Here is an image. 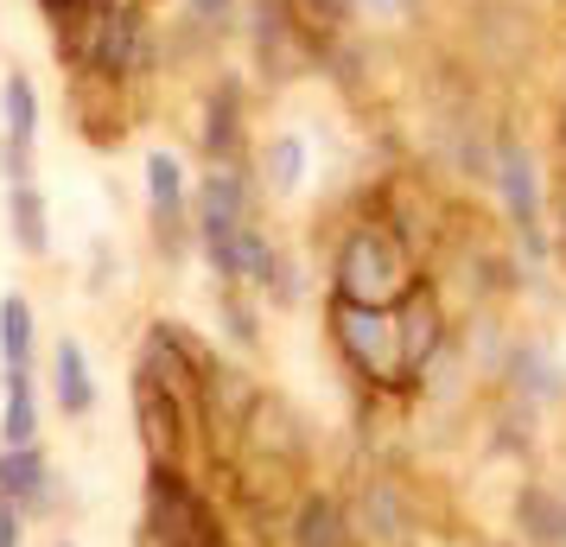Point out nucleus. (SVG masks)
Wrapping results in <instances>:
<instances>
[{"instance_id":"1","label":"nucleus","mask_w":566,"mask_h":547,"mask_svg":"<svg viewBox=\"0 0 566 547\" xmlns=\"http://www.w3.org/2000/svg\"><path fill=\"white\" fill-rule=\"evenodd\" d=\"M413 287V255L408 242L382 223H350L344 242L332 255V293L337 299H357V306H382L395 313Z\"/></svg>"},{"instance_id":"2","label":"nucleus","mask_w":566,"mask_h":547,"mask_svg":"<svg viewBox=\"0 0 566 547\" xmlns=\"http://www.w3.org/2000/svg\"><path fill=\"white\" fill-rule=\"evenodd\" d=\"M140 547H235L210 496L191 484L185 465H147V509H140Z\"/></svg>"},{"instance_id":"3","label":"nucleus","mask_w":566,"mask_h":547,"mask_svg":"<svg viewBox=\"0 0 566 547\" xmlns=\"http://www.w3.org/2000/svg\"><path fill=\"white\" fill-rule=\"evenodd\" d=\"M242 45H249L261 90H286V83L312 77L325 64V39L293 13V0H249L242 7Z\"/></svg>"},{"instance_id":"4","label":"nucleus","mask_w":566,"mask_h":547,"mask_svg":"<svg viewBox=\"0 0 566 547\" xmlns=\"http://www.w3.org/2000/svg\"><path fill=\"white\" fill-rule=\"evenodd\" d=\"M332 344L344 350V364L357 369L369 389H401L408 382L401 332H395V313H382V306H357V299L332 293Z\"/></svg>"},{"instance_id":"5","label":"nucleus","mask_w":566,"mask_h":547,"mask_svg":"<svg viewBox=\"0 0 566 547\" xmlns=\"http://www.w3.org/2000/svg\"><path fill=\"white\" fill-rule=\"evenodd\" d=\"M128 401H134V433H140V445H147V465H185V452H191V440H198L205 420L191 414L147 364H134Z\"/></svg>"},{"instance_id":"6","label":"nucleus","mask_w":566,"mask_h":547,"mask_svg":"<svg viewBox=\"0 0 566 547\" xmlns=\"http://www.w3.org/2000/svg\"><path fill=\"white\" fill-rule=\"evenodd\" d=\"M140 179H147V223H154L159 255L185 261L191 242H198V230H191V172H185V159L154 147V154L140 159Z\"/></svg>"},{"instance_id":"7","label":"nucleus","mask_w":566,"mask_h":547,"mask_svg":"<svg viewBox=\"0 0 566 547\" xmlns=\"http://www.w3.org/2000/svg\"><path fill=\"white\" fill-rule=\"evenodd\" d=\"M490 179H496V198H503V210H510V230H515V242H522V255L547 261V230H541V172H535V154H528L510 128L496 134V166H490Z\"/></svg>"},{"instance_id":"8","label":"nucleus","mask_w":566,"mask_h":547,"mask_svg":"<svg viewBox=\"0 0 566 547\" xmlns=\"http://www.w3.org/2000/svg\"><path fill=\"white\" fill-rule=\"evenodd\" d=\"M0 503H13L27 522L57 516L64 503V477L45 459V445H0Z\"/></svg>"},{"instance_id":"9","label":"nucleus","mask_w":566,"mask_h":547,"mask_svg":"<svg viewBox=\"0 0 566 547\" xmlns=\"http://www.w3.org/2000/svg\"><path fill=\"white\" fill-rule=\"evenodd\" d=\"M198 154H205V166H242L249 159V90H242V77H217L205 90Z\"/></svg>"},{"instance_id":"10","label":"nucleus","mask_w":566,"mask_h":547,"mask_svg":"<svg viewBox=\"0 0 566 547\" xmlns=\"http://www.w3.org/2000/svg\"><path fill=\"white\" fill-rule=\"evenodd\" d=\"M286 547H363L350 503L332 491H306L286 509Z\"/></svg>"},{"instance_id":"11","label":"nucleus","mask_w":566,"mask_h":547,"mask_svg":"<svg viewBox=\"0 0 566 547\" xmlns=\"http://www.w3.org/2000/svg\"><path fill=\"white\" fill-rule=\"evenodd\" d=\"M395 332H401V357H408V382L420 376V369L433 364V350L452 332H446V313H439V293H433V281H413L408 287V299L395 306Z\"/></svg>"},{"instance_id":"12","label":"nucleus","mask_w":566,"mask_h":547,"mask_svg":"<svg viewBox=\"0 0 566 547\" xmlns=\"http://www.w3.org/2000/svg\"><path fill=\"white\" fill-rule=\"evenodd\" d=\"M350 516L369 547H408V491L395 477H363Z\"/></svg>"},{"instance_id":"13","label":"nucleus","mask_w":566,"mask_h":547,"mask_svg":"<svg viewBox=\"0 0 566 547\" xmlns=\"http://www.w3.org/2000/svg\"><path fill=\"white\" fill-rule=\"evenodd\" d=\"M503 389H510V401H560L566 376H560V364H554V350H547V344H510Z\"/></svg>"},{"instance_id":"14","label":"nucleus","mask_w":566,"mask_h":547,"mask_svg":"<svg viewBox=\"0 0 566 547\" xmlns=\"http://www.w3.org/2000/svg\"><path fill=\"white\" fill-rule=\"evenodd\" d=\"M52 401L64 420H83L96 408V376H90V357H83L77 338H57L52 344Z\"/></svg>"},{"instance_id":"15","label":"nucleus","mask_w":566,"mask_h":547,"mask_svg":"<svg viewBox=\"0 0 566 547\" xmlns=\"http://www.w3.org/2000/svg\"><path fill=\"white\" fill-rule=\"evenodd\" d=\"M0 140L20 154H39V83L27 71L0 77Z\"/></svg>"},{"instance_id":"16","label":"nucleus","mask_w":566,"mask_h":547,"mask_svg":"<svg viewBox=\"0 0 566 547\" xmlns=\"http://www.w3.org/2000/svg\"><path fill=\"white\" fill-rule=\"evenodd\" d=\"M0 445H39V382L32 369H0Z\"/></svg>"},{"instance_id":"17","label":"nucleus","mask_w":566,"mask_h":547,"mask_svg":"<svg viewBox=\"0 0 566 547\" xmlns=\"http://www.w3.org/2000/svg\"><path fill=\"white\" fill-rule=\"evenodd\" d=\"M515 528H522L535 547H566V503H560V491H547V484H522V491H515Z\"/></svg>"},{"instance_id":"18","label":"nucleus","mask_w":566,"mask_h":547,"mask_svg":"<svg viewBox=\"0 0 566 547\" xmlns=\"http://www.w3.org/2000/svg\"><path fill=\"white\" fill-rule=\"evenodd\" d=\"M39 357V313L27 293H0V369H32Z\"/></svg>"},{"instance_id":"19","label":"nucleus","mask_w":566,"mask_h":547,"mask_svg":"<svg viewBox=\"0 0 566 547\" xmlns=\"http://www.w3.org/2000/svg\"><path fill=\"white\" fill-rule=\"evenodd\" d=\"M255 172H261V185H268V191H274V198H293V191H300V185H306V172H312L306 134H274V140H268V147H261Z\"/></svg>"},{"instance_id":"20","label":"nucleus","mask_w":566,"mask_h":547,"mask_svg":"<svg viewBox=\"0 0 566 547\" xmlns=\"http://www.w3.org/2000/svg\"><path fill=\"white\" fill-rule=\"evenodd\" d=\"M7 217H13V242L27 255H52V210L39 185H7Z\"/></svg>"},{"instance_id":"21","label":"nucleus","mask_w":566,"mask_h":547,"mask_svg":"<svg viewBox=\"0 0 566 547\" xmlns=\"http://www.w3.org/2000/svg\"><path fill=\"white\" fill-rule=\"evenodd\" d=\"M217 313H223V332H230V344H242V350H255V344H261L255 299H249L242 287H223V293H217Z\"/></svg>"},{"instance_id":"22","label":"nucleus","mask_w":566,"mask_h":547,"mask_svg":"<svg viewBox=\"0 0 566 547\" xmlns=\"http://www.w3.org/2000/svg\"><path fill=\"white\" fill-rule=\"evenodd\" d=\"M293 13H300L325 45H332V39H344V27L357 20V0H293Z\"/></svg>"},{"instance_id":"23","label":"nucleus","mask_w":566,"mask_h":547,"mask_svg":"<svg viewBox=\"0 0 566 547\" xmlns=\"http://www.w3.org/2000/svg\"><path fill=\"white\" fill-rule=\"evenodd\" d=\"M179 7H185V20H191V27L217 32V39H223V32L235 27V13H242V0H179Z\"/></svg>"},{"instance_id":"24","label":"nucleus","mask_w":566,"mask_h":547,"mask_svg":"<svg viewBox=\"0 0 566 547\" xmlns=\"http://www.w3.org/2000/svg\"><path fill=\"white\" fill-rule=\"evenodd\" d=\"M268 299H274V306H300V299H306V274H300V261L281 255L274 281H268Z\"/></svg>"},{"instance_id":"25","label":"nucleus","mask_w":566,"mask_h":547,"mask_svg":"<svg viewBox=\"0 0 566 547\" xmlns=\"http://www.w3.org/2000/svg\"><path fill=\"white\" fill-rule=\"evenodd\" d=\"M20 541H27V516L13 503H0V547H20Z\"/></svg>"},{"instance_id":"26","label":"nucleus","mask_w":566,"mask_h":547,"mask_svg":"<svg viewBox=\"0 0 566 547\" xmlns=\"http://www.w3.org/2000/svg\"><path fill=\"white\" fill-rule=\"evenodd\" d=\"M395 7H401V0H357V13H376V20H388Z\"/></svg>"},{"instance_id":"27","label":"nucleus","mask_w":566,"mask_h":547,"mask_svg":"<svg viewBox=\"0 0 566 547\" xmlns=\"http://www.w3.org/2000/svg\"><path fill=\"white\" fill-rule=\"evenodd\" d=\"M560 255H566V191H560Z\"/></svg>"},{"instance_id":"28","label":"nucleus","mask_w":566,"mask_h":547,"mask_svg":"<svg viewBox=\"0 0 566 547\" xmlns=\"http://www.w3.org/2000/svg\"><path fill=\"white\" fill-rule=\"evenodd\" d=\"M57 547H71V541H57Z\"/></svg>"},{"instance_id":"29","label":"nucleus","mask_w":566,"mask_h":547,"mask_svg":"<svg viewBox=\"0 0 566 547\" xmlns=\"http://www.w3.org/2000/svg\"><path fill=\"white\" fill-rule=\"evenodd\" d=\"M408 547H413V541H408Z\"/></svg>"}]
</instances>
